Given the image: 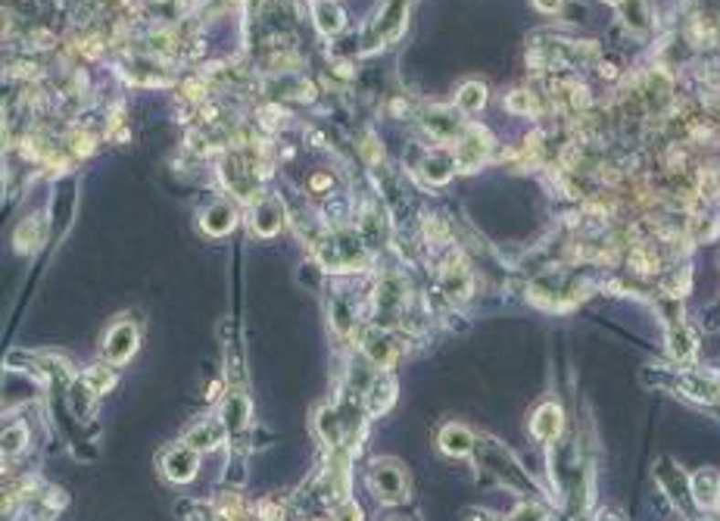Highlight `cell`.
<instances>
[{
  "mask_svg": "<svg viewBox=\"0 0 720 521\" xmlns=\"http://www.w3.org/2000/svg\"><path fill=\"white\" fill-rule=\"evenodd\" d=\"M477 450H481V465L487 468L499 484H509L512 490H521V494H536L534 478L518 465V459H514L499 441L483 437V441H477Z\"/></svg>",
  "mask_w": 720,
  "mask_h": 521,
  "instance_id": "cell-1",
  "label": "cell"
},
{
  "mask_svg": "<svg viewBox=\"0 0 720 521\" xmlns=\"http://www.w3.org/2000/svg\"><path fill=\"white\" fill-rule=\"evenodd\" d=\"M368 487L381 503H403L408 496V478L406 468L397 459H377L368 468Z\"/></svg>",
  "mask_w": 720,
  "mask_h": 521,
  "instance_id": "cell-2",
  "label": "cell"
},
{
  "mask_svg": "<svg viewBox=\"0 0 720 521\" xmlns=\"http://www.w3.org/2000/svg\"><path fill=\"white\" fill-rule=\"evenodd\" d=\"M322 262L334 271H353L362 269V256H365V240L362 234H337L328 238V244L322 247Z\"/></svg>",
  "mask_w": 720,
  "mask_h": 521,
  "instance_id": "cell-3",
  "label": "cell"
},
{
  "mask_svg": "<svg viewBox=\"0 0 720 521\" xmlns=\"http://www.w3.org/2000/svg\"><path fill=\"white\" fill-rule=\"evenodd\" d=\"M406 10H408V0H386L381 6V13H377L375 19H371L368 26V44L365 50H375V48H384V44H390L393 37H399L406 26Z\"/></svg>",
  "mask_w": 720,
  "mask_h": 521,
  "instance_id": "cell-4",
  "label": "cell"
},
{
  "mask_svg": "<svg viewBox=\"0 0 720 521\" xmlns=\"http://www.w3.org/2000/svg\"><path fill=\"white\" fill-rule=\"evenodd\" d=\"M655 478L658 484L664 487V494L671 496V503L677 505L680 512L689 509V500H693V481L686 478V472L680 465H673L671 459H662L655 465Z\"/></svg>",
  "mask_w": 720,
  "mask_h": 521,
  "instance_id": "cell-5",
  "label": "cell"
},
{
  "mask_svg": "<svg viewBox=\"0 0 720 521\" xmlns=\"http://www.w3.org/2000/svg\"><path fill=\"white\" fill-rule=\"evenodd\" d=\"M134 350H138V328H134L132 322H116L103 341L106 362H112V366H125V362L134 356Z\"/></svg>",
  "mask_w": 720,
  "mask_h": 521,
  "instance_id": "cell-6",
  "label": "cell"
},
{
  "mask_svg": "<svg viewBox=\"0 0 720 521\" xmlns=\"http://www.w3.org/2000/svg\"><path fill=\"white\" fill-rule=\"evenodd\" d=\"M362 353H365V359L375 362L377 368H393L399 359V344L393 341L386 331L368 328L365 335H362Z\"/></svg>",
  "mask_w": 720,
  "mask_h": 521,
  "instance_id": "cell-7",
  "label": "cell"
},
{
  "mask_svg": "<svg viewBox=\"0 0 720 521\" xmlns=\"http://www.w3.org/2000/svg\"><path fill=\"white\" fill-rule=\"evenodd\" d=\"M562 428H565V415L558 403H543L540 409L534 412V419H530V431H534L536 441H543V443L558 441Z\"/></svg>",
  "mask_w": 720,
  "mask_h": 521,
  "instance_id": "cell-8",
  "label": "cell"
},
{
  "mask_svg": "<svg viewBox=\"0 0 720 521\" xmlns=\"http://www.w3.org/2000/svg\"><path fill=\"white\" fill-rule=\"evenodd\" d=\"M163 472H165V478L175 481V484H187L196 474V450H191L187 443L185 447L169 450L163 459Z\"/></svg>",
  "mask_w": 720,
  "mask_h": 521,
  "instance_id": "cell-9",
  "label": "cell"
},
{
  "mask_svg": "<svg viewBox=\"0 0 720 521\" xmlns=\"http://www.w3.org/2000/svg\"><path fill=\"white\" fill-rule=\"evenodd\" d=\"M439 288H443V293H450L452 300L468 297V291H471V278H468V269L459 256H452V260L443 262V269H439Z\"/></svg>",
  "mask_w": 720,
  "mask_h": 521,
  "instance_id": "cell-10",
  "label": "cell"
},
{
  "mask_svg": "<svg viewBox=\"0 0 720 521\" xmlns=\"http://www.w3.org/2000/svg\"><path fill=\"white\" fill-rule=\"evenodd\" d=\"M225 421H218V419H206V421H200V425H194L191 431H187L185 437V443L191 450L196 452H206V450H216L218 443H222V437H225Z\"/></svg>",
  "mask_w": 720,
  "mask_h": 521,
  "instance_id": "cell-11",
  "label": "cell"
},
{
  "mask_svg": "<svg viewBox=\"0 0 720 521\" xmlns=\"http://www.w3.org/2000/svg\"><path fill=\"white\" fill-rule=\"evenodd\" d=\"M397 399V381L390 375H381L371 381L368 394H365V412L368 415H384Z\"/></svg>",
  "mask_w": 720,
  "mask_h": 521,
  "instance_id": "cell-12",
  "label": "cell"
},
{
  "mask_svg": "<svg viewBox=\"0 0 720 521\" xmlns=\"http://www.w3.org/2000/svg\"><path fill=\"white\" fill-rule=\"evenodd\" d=\"M487 147H490L487 134H483L481 128H471V132L459 141V165L461 169H474V165H481L483 156H487Z\"/></svg>",
  "mask_w": 720,
  "mask_h": 521,
  "instance_id": "cell-13",
  "label": "cell"
},
{
  "mask_svg": "<svg viewBox=\"0 0 720 521\" xmlns=\"http://www.w3.org/2000/svg\"><path fill=\"white\" fill-rule=\"evenodd\" d=\"M474 447H477V437L465 425H446L439 431V450L446 456H468Z\"/></svg>",
  "mask_w": 720,
  "mask_h": 521,
  "instance_id": "cell-14",
  "label": "cell"
},
{
  "mask_svg": "<svg viewBox=\"0 0 720 521\" xmlns=\"http://www.w3.org/2000/svg\"><path fill=\"white\" fill-rule=\"evenodd\" d=\"M234 222H238V213H234V207H228V203H216V207H209L203 213V231L212 234V238L228 234L234 229Z\"/></svg>",
  "mask_w": 720,
  "mask_h": 521,
  "instance_id": "cell-15",
  "label": "cell"
},
{
  "mask_svg": "<svg viewBox=\"0 0 720 521\" xmlns=\"http://www.w3.org/2000/svg\"><path fill=\"white\" fill-rule=\"evenodd\" d=\"M717 490H720V481L711 468H702V472L693 474V503L695 505L711 509V505L717 503Z\"/></svg>",
  "mask_w": 720,
  "mask_h": 521,
  "instance_id": "cell-16",
  "label": "cell"
},
{
  "mask_svg": "<svg viewBox=\"0 0 720 521\" xmlns=\"http://www.w3.org/2000/svg\"><path fill=\"white\" fill-rule=\"evenodd\" d=\"M312 19H315V28L324 37H334L340 28H344V13H340V6H334V0H318Z\"/></svg>",
  "mask_w": 720,
  "mask_h": 521,
  "instance_id": "cell-17",
  "label": "cell"
},
{
  "mask_svg": "<svg viewBox=\"0 0 720 521\" xmlns=\"http://www.w3.org/2000/svg\"><path fill=\"white\" fill-rule=\"evenodd\" d=\"M281 222H284V216H281V209H278V203L265 200L253 209V229L256 234H262V238H275Z\"/></svg>",
  "mask_w": 720,
  "mask_h": 521,
  "instance_id": "cell-18",
  "label": "cell"
},
{
  "mask_svg": "<svg viewBox=\"0 0 720 521\" xmlns=\"http://www.w3.org/2000/svg\"><path fill=\"white\" fill-rule=\"evenodd\" d=\"M668 346H671V356L677 362H689L695 353V341H693V331L686 328L683 322H673L671 324V337H668Z\"/></svg>",
  "mask_w": 720,
  "mask_h": 521,
  "instance_id": "cell-19",
  "label": "cell"
},
{
  "mask_svg": "<svg viewBox=\"0 0 720 521\" xmlns=\"http://www.w3.org/2000/svg\"><path fill=\"white\" fill-rule=\"evenodd\" d=\"M424 125H428V132L434 134V138H439V141H450V138H459V134H461L459 119L452 116V112H446V110H430V116L424 119Z\"/></svg>",
  "mask_w": 720,
  "mask_h": 521,
  "instance_id": "cell-20",
  "label": "cell"
},
{
  "mask_svg": "<svg viewBox=\"0 0 720 521\" xmlns=\"http://www.w3.org/2000/svg\"><path fill=\"white\" fill-rule=\"evenodd\" d=\"M247 419H249V399L240 394V390H234V394H228V399H225L222 421L231 431H240V428L247 425Z\"/></svg>",
  "mask_w": 720,
  "mask_h": 521,
  "instance_id": "cell-21",
  "label": "cell"
},
{
  "mask_svg": "<svg viewBox=\"0 0 720 521\" xmlns=\"http://www.w3.org/2000/svg\"><path fill=\"white\" fill-rule=\"evenodd\" d=\"M483 103H487V88H483L481 81H468V85L459 88L456 107L461 112H477V110H483Z\"/></svg>",
  "mask_w": 720,
  "mask_h": 521,
  "instance_id": "cell-22",
  "label": "cell"
},
{
  "mask_svg": "<svg viewBox=\"0 0 720 521\" xmlns=\"http://www.w3.org/2000/svg\"><path fill=\"white\" fill-rule=\"evenodd\" d=\"M44 240V218H28L26 225L16 231V247L19 250H32V247H37Z\"/></svg>",
  "mask_w": 720,
  "mask_h": 521,
  "instance_id": "cell-23",
  "label": "cell"
},
{
  "mask_svg": "<svg viewBox=\"0 0 720 521\" xmlns=\"http://www.w3.org/2000/svg\"><path fill=\"white\" fill-rule=\"evenodd\" d=\"M452 172H456V163H450L446 156H430V160L424 163V178L434 181V185H443V181H450Z\"/></svg>",
  "mask_w": 720,
  "mask_h": 521,
  "instance_id": "cell-24",
  "label": "cell"
},
{
  "mask_svg": "<svg viewBox=\"0 0 720 521\" xmlns=\"http://www.w3.org/2000/svg\"><path fill=\"white\" fill-rule=\"evenodd\" d=\"M471 521H543V509L536 503H527L509 518H496V516H487V512H474Z\"/></svg>",
  "mask_w": 720,
  "mask_h": 521,
  "instance_id": "cell-25",
  "label": "cell"
},
{
  "mask_svg": "<svg viewBox=\"0 0 720 521\" xmlns=\"http://www.w3.org/2000/svg\"><path fill=\"white\" fill-rule=\"evenodd\" d=\"M81 381L88 384L94 394H103V390H110L112 388V375H110V366H94L90 372H85V377Z\"/></svg>",
  "mask_w": 720,
  "mask_h": 521,
  "instance_id": "cell-26",
  "label": "cell"
},
{
  "mask_svg": "<svg viewBox=\"0 0 720 521\" xmlns=\"http://www.w3.org/2000/svg\"><path fill=\"white\" fill-rule=\"evenodd\" d=\"M505 107H509L512 112H521V116H527V112H534V94L524 88H518V90H512L509 97H505Z\"/></svg>",
  "mask_w": 720,
  "mask_h": 521,
  "instance_id": "cell-27",
  "label": "cell"
},
{
  "mask_svg": "<svg viewBox=\"0 0 720 521\" xmlns=\"http://www.w3.org/2000/svg\"><path fill=\"white\" fill-rule=\"evenodd\" d=\"M26 447V428L13 425L4 431V456H16V452Z\"/></svg>",
  "mask_w": 720,
  "mask_h": 521,
  "instance_id": "cell-28",
  "label": "cell"
},
{
  "mask_svg": "<svg viewBox=\"0 0 720 521\" xmlns=\"http://www.w3.org/2000/svg\"><path fill=\"white\" fill-rule=\"evenodd\" d=\"M334 518H337V521H362V512L355 509L350 500H346V503L334 505Z\"/></svg>",
  "mask_w": 720,
  "mask_h": 521,
  "instance_id": "cell-29",
  "label": "cell"
},
{
  "mask_svg": "<svg viewBox=\"0 0 720 521\" xmlns=\"http://www.w3.org/2000/svg\"><path fill=\"white\" fill-rule=\"evenodd\" d=\"M562 4H565V0H534V6L540 13H558V10H562Z\"/></svg>",
  "mask_w": 720,
  "mask_h": 521,
  "instance_id": "cell-30",
  "label": "cell"
},
{
  "mask_svg": "<svg viewBox=\"0 0 720 521\" xmlns=\"http://www.w3.org/2000/svg\"><path fill=\"white\" fill-rule=\"evenodd\" d=\"M598 521H618V516H611V512H602V516H598Z\"/></svg>",
  "mask_w": 720,
  "mask_h": 521,
  "instance_id": "cell-31",
  "label": "cell"
},
{
  "mask_svg": "<svg viewBox=\"0 0 720 521\" xmlns=\"http://www.w3.org/2000/svg\"><path fill=\"white\" fill-rule=\"evenodd\" d=\"M605 4H611V6H624L627 0H605Z\"/></svg>",
  "mask_w": 720,
  "mask_h": 521,
  "instance_id": "cell-32",
  "label": "cell"
},
{
  "mask_svg": "<svg viewBox=\"0 0 720 521\" xmlns=\"http://www.w3.org/2000/svg\"><path fill=\"white\" fill-rule=\"evenodd\" d=\"M717 505H720V490H717Z\"/></svg>",
  "mask_w": 720,
  "mask_h": 521,
  "instance_id": "cell-33",
  "label": "cell"
},
{
  "mask_svg": "<svg viewBox=\"0 0 720 521\" xmlns=\"http://www.w3.org/2000/svg\"><path fill=\"white\" fill-rule=\"evenodd\" d=\"M704 521H715V518H704Z\"/></svg>",
  "mask_w": 720,
  "mask_h": 521,
  "instance_id": "cell-34",
  "label": "cell"
},
{
  "mask_svg": "<svg viewBox=\"0 0 720 521\" xmlns=\"http://www.w3.org/2000/svg\"><path fill=\"white\" fill-rule=\"evenodd\" d=\"M315 4H318V0H315Z\"/></svg>",
  "mask_w": 720,
  "mask_h": 521,
  "instance_id": "cell-35",
  "label": "cell"
}]
</instances>
